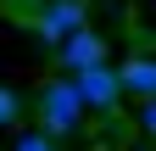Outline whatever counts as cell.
Instances as JSON below:
<instances>
[{"label":"cell","instance_id":"cell-3","mask_svg":"<svg viewBox=\"0 0 156 151\" xmlns=\"http://www.w3.org/2000/svg\"><path fill=\"white\" fill-rule=\"evenodd\" d=\"M50 56H56V67H62L67 79H78V73H89V67H106V34L84 28V34H73L67 45H56Z\"/></svg>","mask_w":156,"mask_h":151},{"label":"cell","instance_id":"cell-5","mask_svg":"<svg viewBox=\"0 0 156 151\" xmlns=\"http://www.w3.org/2000/svg\"><path fill=\"white\" fill-rule=\"evenodd\" d=\"M117 79H123V95L156 101V56H128V62L117 67Z\"/></svg>","mask_w":156,"mask_h":151},{"label":"cell","instance_id":"cell-6","mask_svg":"<svg viewBox=\"0 0 156 151\" xmlns=\"http://www.w3.org/2000/svg\"><path fill=\"white\" fill-rule=\"evenodd\" d=\"M17 118H23V95H17L11 84H0V129H11Z\"/></svg>","mask_w":156,"mask_h":151},{"label":"cell","instance_id":"cell-4","mask_svg":"<svg viewBox=\"0 0 156 151\" xmlns=\"http://www.w3.org/2000/svg\"><path fill=\"white\" fill-rule=\"evenodd\" d=\"M78 95H84L89 112H117V101H123V79H117V67H89V73H78Z\"/></svg>","mask_w":156,"mask_h":151},{"label":"cell","instance_id":"cell-2","mask_svg":"<svg viewBox=\"0 0 156 151\" xmlns=\"http://www.w3.org/2000/svg\"><path fill=\"white\" fill-rule=\"evenodd\" d=\"M28 23H34L39 39L56 50V45H67L73 34H84V28H89V0H45V11L28 17Z\"/></svg>","mask_w":156,"mask_h":151},{"label":"cell","instance_id":"cell-1","mask_svg":"<svg viewBox=\"0 0 156 151\" xmlns=\"http://www.w3.org/2000/svg\"><path fill=\"white\" fill-rule=\"evenodd\" d=\"M84 95H78V84L67 79V73H56V79L39 84V95H34V118L39 129H45L50 140H62V134H78V123H84Z\"/></svg>","mask_w":156,"mask_h":151},{"label":"cell","instance_id":"cell-7","mask_svg":"<svg viewBox=\"0 0 156 151\" xmlns=\"http://www.w3.org/2000/svg\"><path fill=\"white\" fill-rule=\"evenodd\" d=\"M11 151H56V140H50V134H17Z\"/></svg>","mask_w":156,"mask_h":151},{"label":"cell","instance_id":"cell-8","mask_svg":"<svg viewBox=\"0 0 156 151\" xmlns=\"http://www.w3.org/2000/svg\"><path fill=\"white\" fill-rule=\"evenodd\" d=\"M140 134L156 140V101H140Z\"/></svg>","mask_w":156,"mask_h":151}]
</instances>
